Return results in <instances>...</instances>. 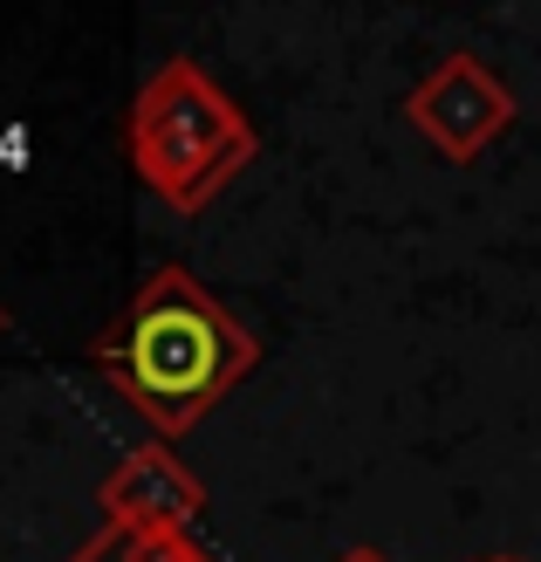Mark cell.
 Segmentation results:
<instances>
[{
  "label": "cell",
  "instance_id": "2",
  "mask_svg": "<svg viewBox=\"0 0 541 562\" xmlns=\"http://www.w3.org/2000/svg\"><path fill=\"white\" fill-rule=\"evenodd\" d=\"M124 158L137 186L192 220L261 158V131L192 55H165L124 110Z\"/></svg>",
  "mask_w": 541,
  "mask_h": 562
},
{
  "label": "cell",
  "instance_id": "8",
  "mask_svg": "<svg viewBox=\"0 0 541 562\" xmlns=\"http://www.w3.org/2000/svg\"><path fill=\"white\" fill-rule=\"evenodd\" d=\"M480 562H521V555H480Z\"/></svg>",
  "mask_w": 541,
  "mask_h": 562
},
{
  "label": "cell",
  "instance_id": "6",
  "mask_svg": "<svg viewBox=\"0 0 541 562\" xmlns=\"http://www.w3.org/2000/svg\"><path fill=\"white\" fill-rule=\"evenodd\" d=\"M336 562H391V555H384V549H370V542H350V549L336 555Z\"/></svg>",
  "mask_w": 541,
  "mask_h": 562
},
{
  "label": "cell",
  "instance_id": "5",
  "mask_svg": "<svg viewBox=\"0 0 541 562\" xmlns=\"http://www.w3.org/2000/svg\"><path fill=\"white\" fill-rule=\"evenodd\" d=\"M69 562H219L192 528H97Z\"/></svg>",
  "mask_w": 541,
  "mask_h": 562
},
{
  "label": "cell",
  "instance_id": "7",
  "mask_svg": "<svg viewBox=\"0 0 541 562\" xmlns=\"http://www.w3.org/2000/svg\"><path fill=\"white\" fill-rule=\"evenodd\" d=\"M14 329V316H8V302H0V336H8Z\"/></svg>",
  "mask_w": 541,
  "mask_h": 562
},
{
  "label": "cell",
  "instance_id": "3",
  "mask_svg": "<svg viewBox=\"0 0 541 562\" xmlns=\"http://www.w3.org/2000/svg\"><path fill=\"white\" fill-rule=\"evenodd\" d=\"M405 124L446 165H473L494 137H507L521 124V97L507 90L473 48H452V55H439L432 76H418L405 90Z\"/></svg>",
  "mask_w": 541,
  "mask_h": 562
},
{
  "label": "cell",
  "instance_id": "4",
  "mask_svg": "<svg viewBox=\"0 0 541 562\" xmlns=\"http://www.w3.org/2000/svg\"><path fill=\"white\" fill-rule=\"evenodd\" d=\"M97 508H103V528H192L206 515V481L165 439H151L103 473Z\"/></svg>",
  "mask_w": 541,
  "mask_h": 562
},
{
  "label": "cell",
  "instance_id": "1",
  "mask_svg": "<svg viewBox=\"0 0 541 562\" xmlns=\"http://www.w3.org/2000/svg\"><path fill=\"white\" fill-rule=\"evenodd\" d=\"M90 363L117 384V398L145 412V426L172 446L219 398H234V384H247V371L261 363V336H253L192 268L165 261L145 289L131 295L124 323L90 336Z\"/></svg>",
  "mask_w": 541,
  "mask_h": 562
}]
</instances>
